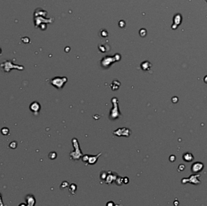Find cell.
Wrapping results in <instances>:
<instances>
[{"label":"cell","mask_w":207,"mask_h":206,"mask_svg":"<svg viewBox=\"0 0 207 206\" xmlns=\"http://www.w3.org/2000/svg\"><path fill=\"white\" fill-rule=\"evenodd\" d=\"M72 143H73V145L75 148V151H74V152H71L70 157H71V158L75 160H78L81 157V156L82 155V153L81 152V150L80 149V145L79 144H78V142L76 140V138H73Z\"/></svg>","instance_id":"obj_1"},{"label":"cell","mask_w":207,"mask_h":206,"mask_svg":"<svg viewBox=\"0 0 207 206\" xmlns=\"http://www.w3.org/2000/svg\"><path fill=\"white\" fill-rule=\"evenodd\" d=\"M67 79L66 77H57L50 81V83L57 89H61L64 86V84L67 82Z\"/></svg>","instance_id":"obj_2"},{"label":"cell","mask_w":207,"mask_h":206,"mask_svg":"<svg viewBox=\"0 0 207 206\" xmlns=\"http://www.w3.org/2000/svg\"><path fill=\"white\" fill-rule=\"evenodd\" d=\"M29 108L33 114H38L41 109V105L38 102H33L30 104Z\"/></svg>","instance_id":"obj_3"},{"label":"cell","mask_w":207,"mask_h":206,"mask_svg":"<svg viewBox=\"0 0 207 206\" xmlns=\"http://www.w3.org/2000/svg\"><path fill=\"white\" fill-rule=\"evenodd\" d=\"M25 199L27 205L33 206L36 204V199L34 195H33L32 194H29L27 195H26Z\"/></svg>","instance_id":"obj_4"},{"label":"cell","mask_w":207,"mask_h":206,"mask_svg":"<svg viewBox=\"0 0 207 206\" xmlns=\"http://www.w3.org/2000/svg\"><path fill=\"white\" fill-rule=\"evenodd\" d=\"M204 168V165L202 163L200 162H196L194 164H193L191 166V170L194 173H198L200 171L202 170Z\"/></svg>","instance_id":"obj_5"},{"label":"cell","mask_w":207,"mask_h":206,"mask_svg":"<svg viewBox=\"0 0 207 206\" xmlns=\"http://www.w3.org/2000/svg\"><path fill=\"white\" fill-rule=\"evenodd\" d=\"M128 131H130V130L128 128H119L118 130H117L116 131H114L113 133H114V134H115L117 136H121L122 133H125L126 136L128 137V136H129V135L130 134V132H128Z\"/></svg>","instance_id":"obj_6"},{"label":"cell","mask_w":207,"mask_h":206,"mask_svg":"<svg viewBox=\"0 0 207 206\" xmlns=\"http://www.w3.org/2000/svg\"><path fill=\"white\" fill-rule=\"evenodd\" d=\"M102 155V153L100 152L99 154H98L97 155H89V158L88 160V163L90 164H93L96 163L98 158L100 157V155Z\"/></svg>","instance_id":"obj_7"},{"label":"cell","mask_w":207,"mask_h":206,"mask_svg":"<svg viewBox=\"0 0 207 206\" xmlns=\"http://www.w3.org/2000/svg\"><path fill=\"white\" fill-rule=\"evenodd\" d=\"M183 159L185 161H188V162H189V161H191L194 159V157L193 155L187 152L183 155Z\"/></svg>","instance_id":"obj_8"},{"label":"cell","mask_w":207,"mask_h":206,"mask_svg":"<svg viewBox=\"0 0 207 206\" xmlns=\"http://www.w3.org/2000/svg\"><path fill=\"white\" fill-rule=\"evenodd\" d=\"M116 178L112 174H110V175H107V177H106L105 183L107 184H109V185H110V184H111V183H112V181L113 180H115Z\"/></svg>","instance_id":"obj_9"},{"label":"cell","mask_w":207,"mask_h":206,"mask_svg":"<svg viewBox=\"0 0 207 206\" xmlns=\"http://www.w3.org/2000/svg\"><path fill=\"white\" fill-rule=\"evenodd\" d=\"M77 189V186L75 185V184H71V185H70V187H69V191L70 192V193L72 195H75V192L76 191Z\"/></svg>","instance_id":"obj_10"},{"label":"cell","mask_w":207,"mask_h":206,"mask_svg":"<svg viewBox=\"0 0 207 206\" xmlns=\"http://www.w3.org/2000/svg\"><path fill=\"white\" fill-rule=\"evenodd\" d=\"M69 186V183L67 181H63L62 183V184H61L60 187H61V189H63L64 188L67 187Z\"/></svg>","instance_id":"obj_11"},{"label":"cell","mask_w":207,"mask_h":206,"mask_svg":"<svg viewBox=\"0 0 207 206\" xmlns=\"http://www.w3.org/2000/svg\"><path fill=\"white\" fill-rule=\"evenodd\" d=\"M9 132V130L7 127H3V128L1 130V133L3 134V135H8V134Z\"/></svg>","instance_id":"obj_12"},{"label":"cell","mask_w":207,"mask_h":206,"mask_svg":"<svg viewBox=\"0 0 207 206\" xmlns=\"http://www.w3.org/2000/svg\"><path fill=\"white\" fill-rule=\"evenodd\" d=\"M49 158L50 159L52 160H53V159H55L56 157H57V154H56V152H50L49 154Z\"/></svg>","instance_id":"obj_13"},{"label":"cell","mask_w":207,"mask_h":206,"mask_svg":"<svg viewBox=\"0 0 207 206\" xmlns=\"http://www.w3.org/2000/svg\"><path fill=\"white\" fill-rule=\"evenodd\" d=\"M88 158H89V156H88V155H84L83 157H82V161H83L84 163H87V162H88Z\"/></svg>","instance_id":"obj_14"},{"label":"cell","mask_w":207,"mask_h":206,"mask_svg":"<svg viewBox=\"0 0 207 206\" xmlns=\"http://www.w3.org/2000/svg\"><path fill=\"white\" fill-rule=\"evenodd\" d=\"M0 205H3V200H2V197H1V193H0Z\"/></svg>","instance_id":"obj_15"}]
</instances>
